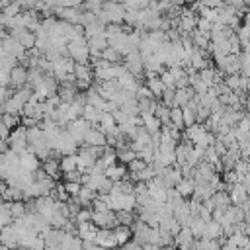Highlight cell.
Segmentation results:
<instances>
[{"label":"cell","instance_id":"cell-47","mask_svg":"<svg viewBox=\"0 0 250 250\" xmlns=\"http://www.w3.org/2000/svg\"><path fill=\"white\" fill-rule=\"evenodd\" d=\"M160 250H180L178 246H166V248H160Z\"/></svg>","mask_w":250,"mask_h":250},{"label":"cell","instance_id":"cell-36","mask_svg":"<svg viewBox=\"0 0 250 250\" xmlns=\"http://www.w3.org/2000/svg\"><path fill=\"white\" fill-rule=\"evenodd\" d=\"M72 221H74L76 225H78V223H86V221H92V209H90V207H84V209L80 207V211L76 213V217H74Z\"/></svg>","mask_w":250,"mask_h":250},{"label":"cell","instance_id":"cell-19","mask_svg":"<svg viewBox=\"0 0 250 250\" xmlns=\"http://www.w3.org/2000/svg\"><path fill=\"white\" fill-rule=\"evenodd\" d=\"M141 121H143V127H145L150 135H152V133H158L160 127H162L160 119H158L154 113H141Z\"/></svg>","mask_w":250,"mask_h":250},{"label":"cell","instance_id":"cell-25","mask_svg":"<svg viewBox=\"0 0 250 250\" xmlns=\"http://www.w3.org/2000/svg\"><path fill=\"white\" fill-rule=\"evenodd\" d=\"M74 199L80 203V207H90V205H92V201L96 199V191H94V189H90V188H86V186H82V188H80V191H78V195H76Z\"/></svg>","mask_w":250,"mask_h":250},{"label":"cell","instance_id":"cell-13","mask_svg":"<svg viewBox=\"0 0 250 250\" xmlns=\"http://www.w3.org/2000/svg\"><path fill=\"white\" fill-rule=\"evenodd\" d=\"M229 197H230V203H234V205H242V203L248 199V191H246V188H244L240 182H236V184H230Z\"/></svg>","mask_w":250,"mask_h":250},{"label":"cell","instance_id":"cell-11","mask_svg":"<svg viewBox=\"0 0 250 250\" xmlns=\"http://www.w3.org/2000/svg\"><path fill=\"white\" fill-rule=\"evenodd\" d=\"M84 145H90V146H105L107 145V137L98 129V127H90V131L86 133L84 137Z\"/></svg>","mask_w":250,"mask_h":250},{"label":"cell","instance_id":"cell-6","mask_svg":"<svg viewBox=\"0 0 250 250\" xmlns=\"http://www.w3.org/2000/svg\"><path fill=\"white\" fill-rule=\"evenodd\" d=\"M72 70H74V61L72 59H66V57H59L57 61H53V76L57 78V80H64L68 74H72Z\"/></svg>","mask_w":250,"mask_h":250},{"label":"cell","instance_id":"cell-15","mask_svg":"<svg viewBox=\"0 0 250 250\" xmlns=\"http://www.w3.org/2000/svg\"><path fill=\"white\" fill-rule=\"evenodd\" d=\"M96 232H98V227L92 221H86V223H78L76 225V234L82 240H94L96 238Z\"/></svg>","mask_w":250,"mask_h":250},{"label":"cell","instance_id":"cell-24","mask_svg":"<svg viewBox=\"0 0 250 250\" xmlns=\"http://www.w3.org/2000/svg\"><path fill=\"white\" fill-rule=\"evenodd\" d=\"M221 234H223V229H221V225L217 223V221H207L205 223V229H203V236L201 238H211V240H217V238H221Z\"/></svg>","mask_w":250,"mask_h":250},{"label":"cell","instance_id":"cell-31","mask_svg":"<svg viewBox=\"0 0 250 250\" xmlns=\"http://www.w3.org/2000/svg\"><path fill=\"white\" fill-rule=\"evenodd\" d=\"M8 209H10L12 219L23 217V215L27 213V209H25V201H8Z\"/></svg>","mask_w":250,"mask_h":250},{"label":"cell","instance_id":"cell-29","mask_svg":"<svg viewBox=\"0 0 250 250\" xmlns=\"http://www.w3.org/2000/svg\"><path fill=\"white\" fill-rule=\"evenodd\" d=\"M100 115H102V111H100L98 107L90 105V104H86L84 109H82V117H84L88 123H92V125H96V123L100 121Z\"/></svg>","mask_w":250,"mask_h":250},{"label":"cell","instance_id":"cell-48","mask_svg":"<svg viewBox=\"0 0 250 250\" xmlns=\"http://www.w3.org/2000/svg\"><path fill=\"white\" fill-rule=\"evenodd\" d=\"M27 2H29V8H33V6H35L39 0H27Z\"/></svg>","mask_w":250,"mask_h":250},{"label":"cell","instance_id":"cell-21","mask_svg":"<svg viewBox=\"0 0 250 250\" xmlns=\"http://www.w3.org/2000/svg\"><path fill=\"white\" fill-rule=\"evenodd\" d=\"M111 182H119V180H125L127 178V170H125V164H111L105 168L104 172Z\"/></svg>","mask_w":250,"mask_h":250},{"label":"cell","instance_id":"cell-12","mask_svg":"<svg viewBox=\"0 0 250 250\" xmlns=\"http://www.w3.org/2000/svg\"><path fill=\"white\" fill-rule=\"evenodd\" d=\"M193 240H195V236L191 234V230H189L188 227H182L180 232L174 236V244H176L180 250H188V248H191Z\"/></svg>","mask_w":250,"mask_h":250},{"label":"cell","instance_id":"cell-44","mask_svg":"<svg viewBox=\"0 0 250 250\" xmlns=\"http://www.w3.org/2000/svg\"><path fill=\"white\" fill-rule=\"evenodd\" d=\"M119 250H143V244H139L137 240H129V242H125L123 246H119Z\"/></svg>","mask_w":250,"mask_h":250},{"label":"cell","instance_id":"cell-37","mask_svg":"<svg viewBox=\"0 0 250 250\" xmlns=\"http://www.w3.org/2000/svg\"><path fill=\"white\" fill-rule=\"evenodd\" d=\"M21 10H23L21 4H20L18 0H14V2H10V4L4 6V12H2V14H6V16H18Z\"/></svg>","mask_w":250,"mask_h":250},{"label":"cell","instance_id":"cell-41","mask_svg":"<svg viewBox=\"0 0 250 250\" xmlns=\"http://www.w3.org/2000/svg\"><path fill=\"white\" fill-rule=\"evenodd\" d=\"M62 176H64V182H80L82 184V172L80 170H72V172H66Z\"/></svg>","mask_w":250,"mask_h":250},{"label":"cell","instance_id":"cell-10","mask_svg":"<svg viewBox=\"0 0 250 250\" xmlns=\"http://www.w3.org/2000/svg\"><path fill=\"white\" fill-rule=\"evenodd\" d=\"M0 244L8 246L10 250H16L18 248V230L14 229V225H6L0 230Z\"/></svg>","mask_w":250,"mask_h":250},{"label":"cell","instance_id":"cell-7","mask_svg":"<svg viewBox=\"0 0 250 250\" xmlns=\"http://www.w3.org/2000/svg\"><path fill=\"white\" fill-rule=\"evenodd\" d=\"M205 135H207V129H205V125H201V123H191V125H188L186 127V133H184V139L186 141H191L193 145H197V146H201V143H203V139H205Z\"/></svg>","mask_w":250,"mask_h":250},{"label":"cell","instance_id":"cell-35","mask_svg":"<svg viewBox=\"0 0 250 250\" xmlns=\"http://www.w3.org/2000/svg\"><path fill=\"white\" fill-rule=\"evenodd\" d=\"M0 117H2V121H4V125H6L8 129H14V127H18V125H20V115L0 113Z\"/></svg>","mask_w":250,"mask_h":250},{"label":"cell","instance_id":"cell-26","mask_svg":"<svg viewBox=\"0 0 250 250\" xmlns=\"http://www.w3.org/2000/svg\"><path fill=\"white\" fill-rule=\"evenodd\" d=\"M113 234H115V240H117V246H123L125 242H129L133 238V232H131V227L127 225H117L113 229Z\"/></svg>","mask_w":250,"mask_h":250},{"label":"cell","instance_id":"cell-39","mask_svg":"<svg viewBox=\"0 0 250 250\" xmlns=\"http://www.w3.org/2000/svg\"><path fill=\"white\" fill-rule=\"evenodd\" d=\"M174 90H176V88H166V90L162 92V96H160V98H162V104L168 105V107L174 105Z\"/></svg>","mask_w":250,"mask_h":250},{"label":"cell","instance_id":"cell-4","mask_svg":"<svg viewBox=\"0 0 250 250\" xmlns=\"http://www.w3.org/2000/svg\"><path fill=\"white\" fill-rule=\"evenodd\" d=\"M92 223L98 227V229H115L119 223H117V215L115 211L111 209H105V211H92Z\"/></svg>","mask_w":250,"mask_h":250},{"label":"cell","instance_id":"cell-50","mask_svg":"<svg viewBox=\"0 0 250 250\" xmlns=\"http://www.w3.org/2000/svg\"><path fill=\"white\" fill-rule=\"evenodd\" d=\"M92 250H105V248H102V246H98V244H96V246H94Z\"/></svg>","mask_w":250,"mask_h":250},{"label":"cell","instance_id":"cell-17","mask_svg":"<svg viewBox=\"0 0 250 250\" xmlns=\"http://www.w3.org/2000/svg\"><path fill=\"white\" fill-rule=\"evenodd\" d=\"M23 105H25V102H21L16 94H12L8 100H6V104H4V107H2V113H12V115H21V109H23Z\"/></svg>","mask_w":250,"mask_h":250},{"label":"cell","instance_id":"cell-32","mask_svg":"<svg viewBox=\"0 0 250 250\" xmlns=\"http://www.w3.org/2000/svg\"><path fill=\"white\" fill-rule=\"evenodd\" d=\"M137 158V152L131 148V146H125V148H121V150H117V160L121 162V164H129L131 160H135Z\"/></svg>","mask_w":250,"mask_h":250},{"label":"cell","instance_id":"cell-28","mask_svg":"<svg viewBox=\"0 0 250 250\" xmlns=\"http://www.w3.org/2000/svg\"><path fill=\"white\" fill-rule=\"evenodd\" d=\"M59 164H61V174H66V172L78 170L76 154H62V156L59 158Z\"/></svg>","mask_w":250,"mask_h":250},{"label":"cell","instance_id":"cell-20","mask_svg":"<svg viewBox=\"0 0 250 250\" xmlns=\"http://www.w3.org/2000/svg\"><path fill=\"white\" fill-rule=\"evenodd\" d=\"M43 172H45L47 176L59 180V178H61V164H59V158H53V156L45 158V160H43Z\"/></svg>","mask_w":250,"mask_h":250},{"label":"cell","instance_id":"cell-3","mask_svg":"<svg viewBox=\"0 0 250 250\" xmlns=\"http://www.w3.org/2000/svg\"><path fill=\"white\" fill-rule=\"evenodd\" d=\"M90 127H92V123H88L84 117H78L74 121H68V125L64 129L68 131V135L74 139L76 145H84V137L90 131Z\"/></svg>","mask_w":250,"mask_h":250},{"label":"cell","instance_id":"cell-42","mask_svg":"<svg viewBox=\"0 0 250 250\" xmlns=\"http://www.w3.org/2000/svg\"><path fill=\"white\" fill-rule=\"evenodd\" d=\"M12 96V92H10V86H0V113H2V107H4V104H6V100Z\"/></svg>","mask_w":250,"mask_h":250},{"label":"cell","instance_id":"cell-2","mask_svg":"<svg viewBox=\"0 0 250 250\" xmlns=\"http://www.w3.org/2000/svg\"><path fill=\"white\" fill-rule=\"evenodd\" d=\"M8 146L10 150L21 154L23 150H27V127L23 125H18L14 129H10V135H8Z\"/></svg>","mask_w":250,"mask_h":250},{"label":"cell","instance_id":"cell-8","mask_svg":"<svg viewBox=\"0 0 250 250\" xmlns=\"http://www.w3.org/2000/svg\"><path fill=\"white\" fill-rule=\"evenodd\" d=\"M94 242L105 250H113L117 246V240H115V234H113V229H98L96 232V238Z\"/></svg>","mask_w":250,"mask_h":250},{"label":"cell","instance_id":"cell-22","mask_svg":"<svg viewBox=\"0 0 250 250\" xmlns=\"http://www.w3.org/2000/svg\"><path fill=\"white\" fill-rule=\"evenodd\" d=\"M174 188L178 189V193L182 197H191L193 195V189H195V180L193 178H182Z\"/></svg>","mask_w":250,"mask_h":250},{"label":"cell","instance_id":"cell-38","mask_svg":"<svg viewBox=\"0 0 250 250\" xmlns=\"http://www.w3.org/2000/svg\"><path fill=\"white\" fill-rule=\"evenodd\" d=\"M62 186H64V189H66V193H68L70 197H76L78 191H80V188H82L80 182H64Z\"/></svg>","mask_w":250,"mask_h":250},{"label":"cell","instance_id":"cell-18","mask_svg":"<svg viewBox=\"0 0 250 250\" xmlns=\"http://www.w3.org/2000/svg\"><path fill=\"white\" fill-rule=\"evenodd\" d=\"M160 176H162V180H164L166 188H174V186L184 178L178 166H168V168H164V172H162Z\"/></svg>","mask_w":250,"mask_h":250},{"label":"cell","instance_id":"cell-34","mask_svg":"<svg viewBox=\"0 0 250 250\" xmlns=\"http://www.w3.org/2000/svg\"><path fill=\"white\" fill-rule=\"evenodd\" d=\"M154 176H156L154 166H152V164H146V166L139 172V182H148V180H152Z\"/></svg>","mask_w":250,"mask_h":250},{"label":"cell","instance_id":"cell-1","mask_svg":"<svg viewBox=\"0 0 250 250\" xmlns=\"http://www.w3.org/2000/svg\"><path fill=\"white\" fill-rule=\"evenodd\" d=\"M66 53L74 62H88L90 59V49H88V39L84 37V33L74 35L68 43H66Z\"/></svg>","mask_w":250,"mask_h":250},{"label":"cell","instance_id":"cell-45","mask_svg":"<svg viewBox=\"0 0 250 250\" xmlns=\"http://www.w3.org/2000/svg\"><path fill=\"white\" fill-rule=\"evenodd\" d=\"M8 135H10V129L4 125V121L0 117V139H8Z\"/></svg>","mask_w":250,"mask_h":250},{"label":"cell","instance_id":"cell-49","mask_svg":"<svg viewBox=\"0 0 250 250\" xmlns=\"http://www.w3.org/2000/svg\"><path fill=\"white\" fill-rule=\"evenodd\" d=\"M10 2H14V0H0V4H2V6H6V4H10Z\"/></svg>","mask_w":250,"mask_h":250},{"label":"cell","instance_id":"cell-40","mask_svg":"<svg viewBox=\"0 0 250 250\" xmlns=\"http://www.w3.org/2000/svg\"><path fill=\"white\" fill-rule=\"evenodd\" d=\"M145 166H146V162H145V160H141L139 156H137L135 160H131V162L127 164V168H129V172H141V170H143Z\"/></svg>","mask_w":250,"mask_h":250},{"label":"cell","instance_id":"cell-30","mask_svg":"<svg viewBox=\"0 0 250 250\" xmlns=\"http://www.w3.org/2000/svg\"><path fill=\"white\" fill-rule=\"evenodd\" d=\"M170 125L176 127V129H180V131L186 127V125H184L182 107H178V105H172V107H170Z\"/></svg>","mask_w":250,"mask_h":250},{"label":"cell","instance_id":"cell-46","mask_svg":"<svg viewBox=\"0 0 250 250\" xmlns=\"http://www.w3.org/2000/svg\"><path fill=\"white\" fill-rule=\"evenodd\" d=\"M143 250H160V246H156V244H143Z\"/></svg>","mask_w":250,"mask_h":250},{"label":"cell","instance_id":"cell-16","mask_svg":"<svg viewBox=\"0 0 250 250\" xmlns=\"http://www.w3.org/2000/svg\"><path fill=\"white\" fill-rule=\"evenodd\" d=\"M193 96H195V92H193L191 86H188V88H176V90H174V105L184 107L186 104H189V100H191Z\"/></svg>","mask_w":250,"mask_h":250},{"label":"cell","instance_id":"cell-23","mask_svg":"<svg viewBox=\"0 0 250 250\" xmlns=\"http://www.w3.org/2000/svg\"><path fill=\"white\" fill-rule=\"evenodd\" d=\"M43 78H45V74H43L37 66H29V68H27V80H25V86H29L31 90H35V88L43 82Z\"/></svg>","mask_w":250,"mask_h":250},{"label":"cell","instance_id":"cell-9","mask_svg":"<svg viewBox=\"0 0 250 250\" xmlns=\"http://www.w3.org/2000/svg\"><path fill=\"white\" fill-rule=\"evenodd\" d=\"M25 80H27V68L23 64H16L12 70H10V88L12 90H18L21 86H25Z\"/></svg>","mask_w":250,"mask_h":250},{"label":"cell","instance_id":"cell-33","mask_svg":"<svg viewBox=\"0 0 250 250\" xmlns=\"http://www.w3.org/2000/svg\"><path fill=\"white\" fill-rule=\"evenodd\" d=\"M102 59H104V61H107V62H111V64H117V62L121 61V55H119L113 47H109V45H107V47L102 51Z\"/></svg>","mask_w":250,"mask_h":250},{"label":"cell","instance_id":"cell-14","mask_svg":"<svg viewBox=\"0 0 250 250\" xmlns=\"http://www.w3.org/2000/svg\"><path fill=\"white\" fill-rule=\"evenodd\" d=\"M20 166H21L25 172H35V170H39V158H37L33 152L23 150V152L20 154Z\"/></svg>","mask_w":250,"mask_h":250},{"label":"cell","instance_id":"cell-43","mask_svg":"<svg viewBox=\"0 0 250 250\" xmlns=\"http://www.w3.org/2000/svg\"><path fill=\"white\" fill-rule=\"evenodd\" d=\"M160 80H162V84H164L166 88H174V76L170 74V70H164V72L160 74Z\"/></svg>","mask_w":250,"mask_h":250},{"label":"cell","instance_id":"cell-27","mask_svg":"<svg viewBox=\"0 0 250 250\" xmlns=\"http://www.w3.org/2000/svg\"><path fill=\"white\" fill-rule=\"evenodd\" d=\"M146 88L152 92V96L154 98H160L162 96V92L166 90V86L162 84V80L154 74V76H146Z\"/></svg>","mask_w":250,"mask_h":250},{"label":"cell","instance_id":"cell-5","mask_svg":"<svg viewBox=\"0 0 250 250\" xmlns=\"http://www.w3.org/2000/svg\"><path fill=\"white\" fill-rule=\"evenodd\" d=\"M2 47H4V53L14 57L16 61H21L25 57V53H27V49H23V45L14 35H10V33L2 37Z\"/></svg>","mask_w":250,"mask_h":250}]
</instances>
